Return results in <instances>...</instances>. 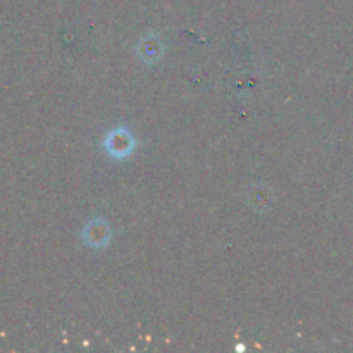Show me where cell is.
I'll return each instance as SVG.
<instances>
[{
	"label": "cell",
	"instance_id": "obj_1",
	"mask_svg": "<svg viewBox=\"0 0 353 353\" xmlns=\"http://www.w3.org/2000/svg\"><path fill=\"white\" fill-rule=\"evenodd\" d=\"M103 150L112 159H128L137 150V138L126 126H116L103 137Z\"/></svg>",
	"mask_w": 353,
	"mask_h": 353
},
{
	"label": "cell",
	"instance_id": "obj_2",
	"mask_svg": "<svg viewBox=\"0 0 353 353\" xmlns=\"http://www.w3.org/2000/svg\"><path fill=\"white\" fill-rule=\"evenodd\" d=\"M83 238L86 243L93 248H102L109 245L110 241V230L103 219L90 221L88 226L83 230Z\"/></svg>",
	"mask_w": 353,
	"mask_h": 353
},
{
	"label": "cell",
	"instance_id": "obj_3",
	"mask_svg": "<svg viewBox=\"0 0 353 353\" xmlns=\"http://www.w3.org/2000/svg\"><path fill=\"white\" fill-rule=\"evenodd\" d=\"M137 52L145 62H148V64H154V62H157L159 59L162 57V54H164V47H162V43L159 38L148 34V37L141 38L140 43H138V47H137Z\"/></svg>",
	"mask_w": 353,
	"mask_h": 353
}]
</instances>
